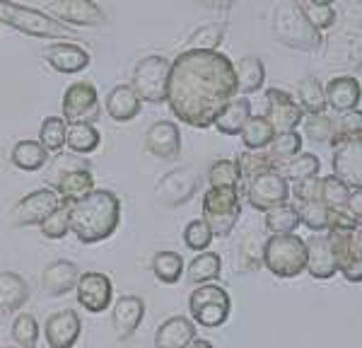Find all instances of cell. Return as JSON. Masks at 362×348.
Wrapping results in <instances>:
<instances>
[{"instance_id": "cell-13", "label": "cell", "mask_w": 362, "mask_h": 348, "mask_svg": "<svg viewBox=\"0 0 362 348\" xmlns=\"http://www.w3.org/2000/svg\"><path fill=\"white\" fill-rule=\"evenodd\" d=\"M75 298H78V305L90 315H99V312L109 310L114 303L112 278L102 274V271H85L78 278Z\"/></svg>"}, {"instance_id": "cell-53", "label": "cell", "mask_w": 362, "mask_h": 348, "mask_svg": "<svg viewBox=\"0 0 362 348\" xmlns=\"http://www.w3.org/2000/svg\"><path fill=\"white\" fill-rule=\"evenodd\" d=\"M213 232H210L208 223L203 218L191 220L189 225L184 228V245L191 249V252H206L213 245Z\"/></svg>"}, {"instance_id": "cell-3", "label": "cell", "mask_w": 362, "mask_h": 348, "mask_svg": "<svg viewBox=\"0 0 362 348\" xmlns=\"http://www.w3.org/2000/svg\"><path fill=\"white\" fill-rule=\"evenodd\" d=\"M271 32L276 37V42L295 51L314 54V51H319L324 46L321 32L307 20L305 13L300 10V5L293 3V0H285V3L276 5L271 17Z\"/></svg>"}, {"instance_id": "cell-22", "label": "cell", "mask_w": 362, "mask_h": 348, "mask_svg": "<svg viewBox=\"0 0 362 348\" xmlns=\"http://www.w3.org/2000/svg\"><path fill=\"white\" fill-rule=\"evenodd\" d=\"M145 150L160 160H177L181 153V131L174 121H155L145 133Z\"/></svg>"}, {"instance_id": "cell-42", "label": "cell", "mask_w": 362, "mask_h": 348, "mask_svg": "<svg viewBox=\"0 0 362 348\" xmlns=\"http://www.w3.org/2000/svg\"><path fill=\"white\" fill-rule=\"evenodd\" d=\"M13 341L17 348H37L39 336H42V327H39L37 317L29 315V312H20L13 319Z\"/></svg>"}, {"instance_id": "cell-18", "label": "cell", "mask_w": 362, "mask_h": 348, "mask_svg": "<svg viewBox=\"0 0 362 348\" xmlns=\"http://www.w3.org/2000/svg\"><path fill=\"white\" fill-rule=\"evenodd\" d=\"M44 63L49 68H54L56 73L78 75V73H83L85 68H90L92 56H90V51L75 42H54L44 49Z\"/></svg>"}, {"instance_id": "cell-37", "label": "cell", "mask_w": 362, "mask_h": 348, "mask_svg": "<svg viewBox=\"0 0 362 348\" xmlns=\"http://www.w3.org/2000/svg\"><path fill=\"white\" fill-rule=\"evenodd\" d=\"M297 228H300V213H297V206H293L290 201L266 211V230L271 235H288Z\"/></svg>"}, {"instance_id": "cell-6", "label": "cell", "mask_w": 362, "mask_h": 348, "mask_svg": "<svg viewBox=\"0 0 362 348\" xmlns=\"http://www.w3.org/2000/svg\"><path fill=\"white\" fill-rule=\"evenodd\" d=\"M242 218V189L239 187H210L203 194V220L213 237L232 235Z\"/></svg>"}, {"instance_id": "cell-35", "label": "cell", "mask_w": 362, "mask_h": 348, "mask_svg": "<svg viewBox=\"0 0 362 348\" xmlns=\"http://www.w3.org/2000/svg\"><path fill=\"white\" fill-rule=\"evenodd\" d=\"M297 104L302 107L305 114H324L326 112V92L324 85L319 83V78L307 75L297 83Z\"/></svg>"}, {"instance_id": "cell-55", "label": "cell", "mask_w": 362, "mask_h": 348, "mask_svg": "<svg viewBox=\"0 0 362 348\" xmlns=\"http://www.w3.org/2000/svg\"><path fill=\"white\" fill-rule=\"evenodd\" d=\"M78 167H90L83 160V155H75V153L73 155H58L56 162L51 165V170H49V182L56 184L58 179L63 177V174L70 172V170H78Z\"/></svg>"}, {"instance_id": "cell-51", "label": "cell", "mask_w": 362, "mask_h": 348, "mask_svg": "<svg viewBox=\"0 0 362 348\" xmlns=\"http://www.w3.org/2000/svg\"><path fill=\"white\" fill-rule=\"evenodd\" d=\"M302 131L309 141L314 143H329L334 136V121L326 114H305L302 116Z\"/></svg>"}, {"instance_id": "cell-58", "label": "cell", "mask_w": 362, "mask_h": 348, "mask_svg": "<svg viewBox=\"0 0 362 348\" xmlns=\"http://www.w3.org/2000/svg\"><path fill=\"white\" fill-rule=\"evenodd\" d=\"M203 8H210V10H232L235 8L237 0H198Z\"/></svg>"}, {"instance_id": "cell-16", "label": "cell", "mask_w": 362, "mask_h": 348, "mask_svg": "<svg viewBox=\"0 0 362 348\" xmlns=\"http://www.w3.org/2000/svg\"><path fill=\"white\" fill-rule=\"evenodd\" d=\"M302 107L290 92L280 90V87H268L266 90V119L271 121L273 131H295L302 124Z\"/></svg>"}, {"instance_id": "cell-62", "label": "cell", "mask_w": 362, "mask_h": 348, "mask_svg": "<svg viewBox=\"0 0 362 348\" xmlns=\"http://www.w3.org/2000/svg\"><path fill=\"white\" fill-rule=\"evenodd\" d=\"M360 143H362V136H360Z\"/></svg>"}, {"instance_id": "cell-4", "label": "cell", "mask_w": 362, "mask_h": 348, "mask_svg": "<svg viewBox=\"0 0 362 348\" xmlns=\"http://www.w3.org/2000/svg\"><path fill=\"white\" fill-rule=\"evenodd\" d=\"M0 25L13 27L15 32H22L34 39H78V32L68 25L58 22L44 10L20 5L15 0H0Z\"/></svg>"}, {"instance_id": "cell-41", "label": "cell", "mask_w": 362, "mask_h": 348, "mask_svg": "<svg viewBox=\"0 0 362 348\" xmlns=\"http://www.w3.org/2000/svg\"><path fill=\"white\" fill-rule=\"evenodd\" d=\"M278 170L288 177V182H300L307 177H317L321 170V160L314 153H297L295 158L285 160V165H278Z\"/></svg>"}, {"instance_id": "cell-12", "label": "cell", "mask_w": 362, "mask_h": 348, "mask_svg": "<svg viewBox=\"0 0 362 348\" xmlns=\"http://www.w3.org/2000/svg\"><path fill=\"white\" fill-rule=\"evenodd\" d=\"M46 13L56 17L58 22L68 27H104L107 25V13L95 0H51Z\"/></svg>"}, {"instance_id": "cell-33", "label": "cell", "mask_w": 362, "mask_h": 348, "mask_svg": "<svg viewBox=\"0 0 362 348\" xmlns=\"http://www.w3.org/2000/svg\"><path fill=\"white\" fill-rule=\"evenodd\" d=\"M266 83V66L259 56H247L237 66V95L259 92Z\"/></svg>"}, {"instance_id": "cell-38", "label": "cell", "mask_w": 362, "mask_h": 348, "mask_svg": "<svg viewBox=\"0 0 362 348\" xmlns=\"http://www.w3.org/2000/svg\"><path fill=\"white\" fill-rule=\"evenodd\" d=\"M186 266H184V257L177 252H157L153 257V274L160 283L165 286H174L181 276H184Z\"/></svg>"}, {"instance_id": "cell-23", "label": "cell", "mask_w": 362, "mask_h": 348, "mask_svg": "<svg viewBox=\"0 0 362 348\" xmlns=\"http://www.w3.org/2000/svg\"><path fill=\"white\" fill-rule=\"evenodd\" d=\"M80 274H83V271H80V266L75 264V261H68V259L51 261V264L44 269V274H42L44 295H49V298H61V295H68L70 290H75V286H78Z\"/></svg>"}, {"instance_id": "cell-30", "label": "cell", "mask_w": 362, "mask_h": 348, "mask_svg": "<svg viewBox=\"0 0 362 348\" xmlns=\"http://www.w3.org/2000/svg\"><path fill=\"white\" fill-rule=\"evenodd\" d=\"M54 187L63 203H75L95 189V174H92L90 167H78V170H70L63 174Z\"/></svg>"}, {"instance_id": "cell-47", "label": "cell", "mask_w": 362, "mask_h": 348, "mask_svg": "<svg viewBox=\"0 0 362 348\" xmlns=\"http://www.w3.org/2000/svg\"><path fill=\"white\" fill-rule=\"evenodd\" d=\"M237 165L242 170V182H249L256 174L278 167V162L268 153H264V150H244V153L237 155Z\"/></svg>"}, {"instance_id": "cell-34", "label": "cell", "mask_w": 362, "mask_h": 348, "mask_svg": "<svg viewBox=\"0 0 362 348\" xmlns=\"http://www.w3.org/2000/svg\"><path fill=\"white\" fill-rule=\"evenodd\" d=\"M223 274V259L218 252H198V257L191 261L189 269H186V278H189L194 286L198 283H213L218 281Z\"/></svg>"}, {"instance_id": "cell-45", "label": "cell", "mask_w": 362, "mask_h": 348, "mask_svg": "<svg viewBox=\"0 0 362 348\" xmlns=\"http://www.w3.org/2000/svg\"><path fill=\"white\" fill-rule=\"evenodd\" d=\"M297 213H300V225L312 232H326L329 228V206L321 199L297 203Z\"/></svg>"}, {"instance_id": "cell-36", "label": "cell", "mask_w": 362, "mask_h": 348, "mask_svg": "<svg viewBox=\"0 0 362 348\" xmlns=\"http://www.w3.org/2000/svg\"><path fill=\"white\" fill-rule=\"evenodd\" d=\"M239 136H242V143L247 150H266L271 145L273 136H276V131H273L271 121L266 116L251 114L249 121L244 124V129L239 131Z\"/></svg>"}, {"instance_id": "cell-46", "label": "cell", "mask_w": 362, "mask_h": 348, "mask_svg": "<svg viewBox=\"0 0 362 348\" xmlns=\"http://www.w3.org/2000/svg\"><path fill=\"white\" fill-rule=\"evenodd\" d=\"M39 228H42L44 237H49V240H66L70 235V203L61 201V206H56L39 223Z\"/></svg>"}, {"instance_id": "cell-7", "label": "cell", "mask_w": 362, "mask_h": 348, "mask_svg": "<svg viewBox=\"0 0 362 348\" xmlns=\"http://www.w3.org/2000/svg\"><path fill=\"white\" fill-rule=\"evenodd\" d=\"M172 61L160 54H150L140 58L133 68L131 87L136 90L143 104H165L167 102V85Z\"/></svg>"}, {"instance_id": "cell-49", "label": "cell", "mask_w": 362, "mask_h": 348, "mask_svg": "<svg viewBox=\"0 0 362 348\" xmlns=\"http://www.w3.org/2000/svg\"><path fill=\"white\" fill-rule=\"evenodd\" d=\"M300 10L305 13V17L312 22L319 32H329V29L336 27L338 22V13L334 5H319V3H309V0H300Z\"/></svg>"}, {"instance_id": "cell-5", "label": "cell", "mask_w": 362, "mask_h": 348, "mask_svg": "<svg viewBox=\"0 0 362 348\" xmlns=\"http://www.w3.org/2000/svg\"><path fill=\"white\" fill-rule=\"evenodd\" d=\"M264 266L276 278H297L307 269V245L300 235H268L264 242Z\"/></svg>"}, {"instance_id": "cell-54", "label": "cell", "mask_w": 362, "mask_h": 348, "mask_svg": "<svg viewBox=\"0 0 362 348\" xmlns=\"http://www.w3.org/2000/svg\"><path fill=\"white\" fill-rule=\"evenodd\" d=\"M319 191H321V177H307L300 179V182H293L290 187V196H295L297 203H305V201H314L319 199Z\"/></svg>"}, {"instance_id": "cell-28", "label": "cell", "mask_w": 362, "mask_h": 348, "mask_svg": "<svg viewBox=\"0 0 362 348\" xmlns=\"http://www.w3.org/2000/svg\"><path fill=\"white\" fill-rule=\"evenodd\" d=\"M32 298L29 283L15 271H0V315H15Z\"/></svg>"}, {"instance_id": "cell-50", "label": "cell", "mask_w": 362, "mask_h": 348, "mask_svg": "<svg viewBox=\"0 0 362 348\" xmlns=\"http://www.w3.org/2000/svg\"><path fill=\"white\" fill-rule=\"evenodd\" d=\"M362 136V112L360 109H350V112H343L341 119L334 121V136H331V148L341 141H348V138H360Z\"/></svg>"}, {"instance_id": "cell-26", "label": "cell", "mask_w": 362, "mask_h": 348, "mask_svg": "<svg viewBox=\"0 0 362 348\" xmlns=\"http://www.w3.org/2000/svg\"><path fill=\"white\" fill-rule=\"evenodd\" d=\"M104 109H107V116L116 124H128L136 116H140V109H143V102L136 95L131 85H116L109 90L107 100H104Z\"/></svg>"}, {"instance_id": "cell-2", "label": "cell", "mask_w": 362, "mask_h": 348, "mask_svg": "<svg viewBox=\"0 0 362 348\" xmlns=\"http://www.w3.org/2000/svg\"><path fill=\"white\" fill-rule=\"evenodd\" d=\"M121 223V199L109 189H92L70 203V232L83 245H97L114 235Z\"/></svg>"}, {"instance_id": "cell-14", "label": "cell", "mask_w": 362, "mask_h": 348, "mask_svg": "<svg viewBox=\"0 0 362 348\" xmlns=\"http://www.w3.org/2000/svg\"><path fill=\"white\" fill-rule=\"evenodd\" d=\"M56 206H61V196L56 194V189H49V187L34 189L32 194H27L25 199H20L15 203L13 225L15 228H32V225H39Z\"/></svg>"}, {"instance_id": "cell-43", "label": "cell", "mask_w": 362, "mask_h": 348, "mask_svg": "<svg viewBox=\"0 0 362 348\" xmlns=\"http://www.w3.org/2000/svg\"><path fill=\"white\" fill-rule=\"evenodd\" d=\"M66 131H68V121L63 116H49L39 126V143L49 153H61L66 148Z\"/></svg>"}, {"instance_id": "cell-32", "label": "cell", "mask_w": 362, "mask_h": 348, "mask_svg": "<svg viewBox=\"0 0 362 348\" xmlns=\"http://www.w3.org/2000/svg\"><path fill=\"white\" fill-rule=\"evenodd\" d=\"M102 145V133L95 124H68L66 148L75 155H92Z\"/></svg>"}, {"instance_id": "cell-48", "label": "cell", "mask_w": 362, "mask_h": 348, "mask_svg": "<svg viewBox=\"0 0 362 348\" xmlns=\"http://www.w3.org/2000/svg\"><path fill=\"white\" fill-rule=\"evenodd\" d=\"M210 187H239L242 189V170L237 160H215L208 170Z\"/></svg>"}, {"instance_id": "cell-15", "label": "cell", "mask_w": 362, "mask_h": 348, "mask_svg": "<svg viewBox=\"0 0 362 348\" xmlns=\"http://www.w3.org/2000/svg\"><path fill=\"white\" fill-rule=\"evenodd\" d=\"M329 242L338 274H343L348 283H362V249L355 242V230L329 232Z\"/></svg>"}, {"instance_id": "cell-9", "label": "cell", "mask_w": 362, "mask_h": 348, "mask_svg": "<svg viewBox=\"0 0 362 348\" xmlns=\"http://www.w3.org/2000/svg\"><path fill=\"white\" fill-rule=\"evenodd\" d=\"M247 201L251 208L266 213L268 208L290 201V182L278 167L266 170L247 182Z\"/></svg>"}, {"instance_id": "cell-29", "label": "cell", "mask_w": 362, "mask_h": 348, "mask_svg": "<svg viewBox=\"0 0 362 348\" xmlns=\"http://www.w3.org/2000/svg\"><path fill=\"white\" fill-rule=\"evenodd\" d=\"M249 116H251V102L247 97H232V100L218 112V116H215L213 126L223 133V136H239V131L244 129Z\"/></svg>"}, {"instance_id": "cell-19", "label": "cell", "mask_w": 362, "mask_h": 348, "mask_svg": "<svg viewBox=\"0 0 362 348\" xmlns=\"http://www.w3.org/2000/svg\"><path fill=\"white\" fill-rule=\"evenodd\" d=\"M83 334V322L75 310H58L44 324V336L49 348H73Z\"/></svg>"}, {"instance_id": "cell-60", "label": "cell", "mask_w": 362, "mask_h": 348, "mask_svg": "<svg viewBox=\"0 0 362 348\" xmlns=\"http://www.w3.org/2000/svg\"><path fill=\"white\" fill-rule=\"evenodd\" d=\"M355 242H358L362 249V228H355Z\"/></svg>"}, {"instance_id": "cell-10", "label": "cell", "mask_w": 362, "mask_h": 348, "mask_svg": "<svg viewBox=\"0 0 362 348\" xmlns=\"http://www.w3.org/2000/svg\"><path fill=\"white\" fill-rule=\"evenodd\" d=\"M201 189V174L194 165H181L177 170L167 172L165 177L157 182L155 187V199L162 206H184L196 196V191Z\"/></svg>"}, {"instance_id": "cell-57", "label": "cell", "mask_w": 362, "mask_h": 348, "mask_svg": "<svg viewBox=\"0 0 362 348\" xmlns=\"http://www.w3.org/2000/svg\"><path fill=\"white\" fill-rule=\"evenodd\" d=\"M346 208L350 211V216L358 220V223H362V189H350Z\"/></svg>"}, {"instance_id": "cell-8", "label": "cell", "mask_w": 362, "mask_h": 348, "mask_svg": "<svg viewBox=\"0 0 362 348\" xmlns=\"http://www.w3.org/2000/svg\"><path fill=\"white\" fill-rule=\"evenodd\" d=\"M189 310L196 324L206 329H218L223 327L230 317L232 310V300L230 293L218 286V283H198L196 290L189 298Z\"/></svg>"}, {"instance_id": "cell-25", "label": "cell", "mask_w": 362, "mask_h": 348, "mask_svg": "<svg viewBox=\"0 0 362 348\" xmlns=\"http://www.w3.org/2000/svg\"><path fill=\"white\" fill-rule=\"evenodd\" d=\"M324 92H326V104L338 114L358 109V104L362 100V87L358 83V78H353V75L331 78L329 85L324 87Z\"/></svg>"}, {"instance_id": "cell-59", "label": "cell", "mask_w": 362, "mask_h": 348, "mask_svg": "<svg viewBox=\"0 0 362 348\" xmlns=\"http://www.w3.org/2000/svg\"><path fill=\"white\" fill-rule=\"evenodd\" d=\"M186 348H215L213 344H210V341L208 339H198V336H196V339L194 341H191V344L189 346H186Z\"/></svg>"}, {"instance_id": "cell-39", "label": "cell", "mask_w": 362, "mask_h": 348, "mask_svg": "<svg viewBox=\"0 0 362 348\" xmlns=\"http://www.w3.org/2000/svg\"><path fill=\"white\" fill-rule=\"evenodd\" d=\"M264 242L266 237L261 232L249 230L239 242V264L244 271H259L264 266Z\"/></svg>"}, {"instance_id": "cell-21", "label": "cell", "mask_w": 362, "mask_h": 348, "mask_svg": "<svg viewBox=\"0 0 362 348\" xmlns=\"http://www.w3.org/2000/svg\"><path fill=\"white\" fill-rule=\"evenodd\" d=\"M145 319V300L140 295H121L112 307V324L119 341L133 339L140 322Z\"/></svg>"}, {"instance_id": "cell-44", "label": "cell", "mask_w": 362, "mask_h": 348, "mask_svg": "<svg viewBox=\"0 0 362 348\" xmlns=\"http://www.w3.org/2000/svg\"><path fill=\"white\" fill-rule=\"evenodd\" d=\"M302 143H305V138H302V133H297V129L276 133L271 145H268V148H271L268 150V155H271V158L280 165V162H285V160L295 158L297 153H302Z\"/></svg>"}, {"instance_id": "cell-11", "label": "cell", "mask_w": 362, "mask_h": 348, "mask_svg": "<svg viewBox=\"0 0 362 348\" xmlns=\"http://www.w3.org/2000/svg\"><path fill=\"white\" fill-rule=\"evenodd\" d=\"M102 116L99 92L92 83L78 80L63 92V119L68 124H95Z\"/></svg>"}, {"instance_id": "cell-52", "label": "cell", "mask_w": 362, "mask_h": 348, "mask_svg": "<svg viewBox=\"0 0 362 348\" xmlns=\"http://www.w3.org/2000/svg\"><path fill=\"white\" fill-rule=\"evenodd\" d=\"M350 196V189L336 174H329V177H321V191H319V199L326 203L329 208H346Z\"/></svg>"}, {"instance_id": "cell-61", "label": "cell", "mask_w": 362, "mask_h": 348, "mask_svg": "<svg viewBox=\"0 0 362 348\" xmlns=\"http://www.w3.org/2000/svg\"><path fill=\"white\" fill-rule=\"evenodd\" d=\"M309 3H319V5H334L336 0H309Z\"/></svg>"}, {"instance_id": "cell-56", "label": "cell", "mask_w": 362, "mask_h": 348, "mask_svg": "<svg viewBox=\"0 0 362 348\" xmlns=\"http://www.w3.org/2000/svg\"><path fill=\"white\" fill-rule=\"evenodd\" d=\"M355 228H358V220L350 216L348 208H329V228H326V232H341Z\"/></svg>"}, {"instance_id": "cell-31", "label": "cell", "mask_w": 362, "mask_h": 348, "mask_svg": "<svg viewBox=\"0 0 362 348\" xmlns=\"http://www.w3.org/2000/svg\"><path fill=\"white\" fill-rule=\"evenodd\" d=\"M49 155L51 153L39 141H17L10 160L22 172H39L49 165Z\"/></svg>"}, {"instance_id": "cell-40", "label": "cell", "mask_w": 362, "mask_h": 348, "mask_svg": "<svg viewBox=\"0 0 362 348\" xmlns=\"http://www.w3.org/2000/svg\"><path fill=\"white\" fill-rule=\"evenodd\" d=\"M225 34H227V22H210V25L198 27L186 39V46L198 51H218L220 44L225 42Z\"/></svg>"}, {"instance_id": "cell-27", "label": "cell", "mask_w": 362, "mask_h": 348, "mask_svg": "<svg viewBox=\"0 0 362 348\" xmlns=\"http://www.w3.org/2000/svg\"><path fill=\"white\" fill-rule=\"evenodd\" d=\"M196 339V322L189 317H169L157 327L155 348H186Z\"/></svg>"}, {"instance_id": "cell-24", "label": "cell", "mask_w": 362, "mask_h": 348, "mask_svg": "<svg viewBox=\"0 0 362 348\" xmlns=\"http://www.w3.org/2000/svg\"><path fill=\"white\" fill-rule=\"evenodd\" d=\"M305 245H307V269H305L307 274L312 278H319V281L334 278L338 274V269H336L334 252H331L329 235L314 232L309 240H305Z\"/></svg>"}, {"instance_id": "cell-17", "label": "cell", "mask_w": 362, "mask_h": 348, "mask_svg": "<svg viewBox=\"0 0 362 348\" xmlns=\"http://www.w3.org/2000/svg\"><path fill=\"white\" fill-rule=\"evenodd\" d=\"M331 170L348 189H362V143L360 138H348L334 145Z\"/></svg>"}, {"instance_id": "cell-20", "label": "cell", "mask_w": 362, "mask_h": 348, "mask_svg": "<svg viewBox=\"0 0 362 348\" xmlns=\"http://www.w3.org/2000/svg\"><path fill=\"white\" fill-rule=\"evenodd\" d=\"M331 63L343 68H362V27H346L331 37L329 54H326Z\"/></svg>"}, {"instance_id": "cell-1", "label": "cell", "mask_w": 362, "mask_h": 348, "mask_svg": "<svg viewBox=\"0 0 362 348\" xmlns=\"http://www.w3.org/2000/svg\"><path fill=\"white\" fill-rule=\"evenodd\" d=\"M237 97V66L220 51L186 49L172 61L167 104L181 124L210 129L220 109Z\"/></svg>"}]
</instances>
